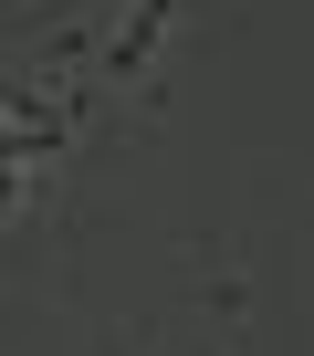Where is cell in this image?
Wrapping results in <instances>:
<instances>
[{
  "label": "cell",
  "instance_id": "1",
  "mask_svg": "<svg viewBox=\"0 0 314 356\" xmlns=\"http://www.w3.org/2000/svg\"><path fill=\"white\" fill-rule=\"evenodd\" d=\"M189 314L210 325V346H251V325H262V273H251V241H231V231L189 241Z\"/></svg>",
  "mask_w": 314,
  "mask_h": 356
},
{
  "label": "cell",
  "instance_id": "2",
  "mask_svg": "<svg viewBox=\"0 0 314 356\" xmlns=\"http://www.w3.org/2000/svg\"><path fill=\"white\" fill-rule=\"evenodd\" d=\"M136 356H231V346H210V335H168V325H147V335H136Z\"/></svg>",
  "mask_w": 314,
  "mask_h": 356
}]
</instances>
